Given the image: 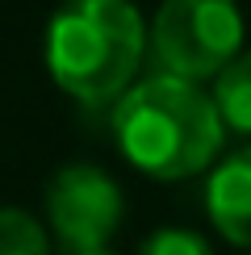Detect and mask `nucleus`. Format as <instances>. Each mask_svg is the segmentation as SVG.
Wrapping results in <instances>:
<instances>
[{
    "label": "nucleus",
    "mask_w": 251,
    "mask_h": 255,
    "mask_svg": "<svg viewBox=\"0 0 251 255\" xmlns=\"http://www.w3.org/2000/svg\"><path fill=\"white\" fill-rule=\"evenodd\" d=\"M113 134L130 163L151 176H193L222 146V118L214 97L193 80L142 76L113 105Z\"/></svg>",
    "instance_id": "obj_1"
},
{
    "label": "nucleus",
    "mask_w": 251,
    "mask_h": 255,
    "mask_svg": "<svg viewBox=\"0 0 251 255\" xmlns=\"http://www.w3.org/2000/svg\"><path fill=\"white\" fill-rule=\"evenodd\" d=\"M126 197L105 167L97 163H67L46 180V214L63 247L76 255L101 251V243L118 230Z\"/></svg>",
    "instance_id": "obj_4"
},
{
    "label": "nucleus",
    "mask_w": 251,
    "mask_h": 255,
    "mask_svg": "<svg viewBox=\"0 0 251 255\" xmlns=\"http://www.w3.org/2000/svg\"><path fill=\"white\" fill-rule=\"evenodd\" d=\"M0 255H50L42 222L17 205H0Z\"/></svg>",
    "instance_id": "obj_7"
},
{
    "label": "nucleus",
    "mask_w": 251,
    "mask_h": 255,
    "mask_svg": "<svg viewBox=\"0 0 251 255\" xmlns=\"http://www.w3.org/2000/svg\"><path fill=\"white\" fill-rule=\"evenodd\" d=\"M84 255H109V251H84Z\"/></svg>",
    "instance_id": "obj_9"
},
{
    "label": "nucleus",
    "mask_w": 251,
    "mask_h": 255,
    "mask_svg": "<svg viewBox=\"0 0 251 255\" xmlns=\"http://www.w3.org/2000/svg\"><path fill=\"white\" fill-rule=\"evenodd\" d=\"M205 201H209L218 230L251 247V146H239L235 155H226L214 167Z\"/></svg>",
    "instance_id": "obj_5"
},
{
    "label": "nucleus",
    "mask_w": 251,
    "mask_h": 255,
    "mask_svg": "<svg viewBox=\"0 0 251 255\" xmlns=\"http://www.w3.org/2000/svg\"><path fill=\"white\" fill-rule=\"evenodd\" d=\"M214 105H218L222 126H230V130H239V134H251V50L235 55L222 71H218Z\"/></svg>",
    "instance_id": "obj_6"
},
{
    "label": "nucleus",
    "mask_w": 251,
    "mask_h": 255,
    "mask_svg": "<svg viewBox=\"0 0 251 255\" xmlns=\"http://www.w3.org/2000/svg\"><path fill=\"white\" fill-rule=\"evenodd\" d=\"M138 255H214V247L197 235V230H184V226H163L155 235L142 239Z\"/></svg>",
    "instance_id": "obj_8"
},
{
    "label": "nucleus",
    "mask_w": 251,
    "mask_h": 255,
    "mask_svg": "<svg viewBox=\"0 0 251 255\" xmlns=\"http://www.w3.org/2000/svg\"><path fill=\"white\" fill-rule=\"evenodd\" d=\"M243 42V13L235 0H163L155 13L151 46L167 76H218Z\"/></svg>",
    "instance_id": "obj_3"
},
{
    "label": "nucleus",
    "mask_w": 251,
    "mask_h": 255,
    "mask_svg": "<svg viewBox=\"0 0 251 255\" xmlns=\"http://www.w3.org/2000/svg\"><path fill=\"white\" fill-rule=\"evenodd\" d=\"M142 46L146 29L134 0H63L46 25V67L80 101L122 97Z\"/></svg>",
    "instance_id": "obj_2"
}]
</instances>
